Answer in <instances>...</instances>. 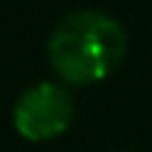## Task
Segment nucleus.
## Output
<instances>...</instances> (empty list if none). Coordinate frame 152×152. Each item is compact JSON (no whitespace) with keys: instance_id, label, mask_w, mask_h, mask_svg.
I'll use <instances>...</instances> for the list:
<instances>
[{"instance_id":"f257e3e1","label":"nucleus","mask_w":152,"mask_h":152,"mask_svg":"<svg viewBox=\"0 0 152 152\" xmlns=\"http://www.w3.org/2000/svg\"><path fill=\"white\" fill-rule=\"evenodd\" d=\"M126 56V29L102 11L67 13L48 37V61L69 83H94L107 77Z\"/></svg>"},{"instance_id":"f03ea898","label":"nucleus","mask_w":152,"mask_h":152,"mask_svg":"<svg viewBox=\"0 0 152 152\" xmlns=\"http://www.w3.org/2000/svg\"><path fill=\"white\" fill-rule=\"evenodd\" d=\"M72 96L64 86L43 80L21 91L13 104V128L29 142H45L67 131L72 120Z\"/></svg>"}]
</instances>
